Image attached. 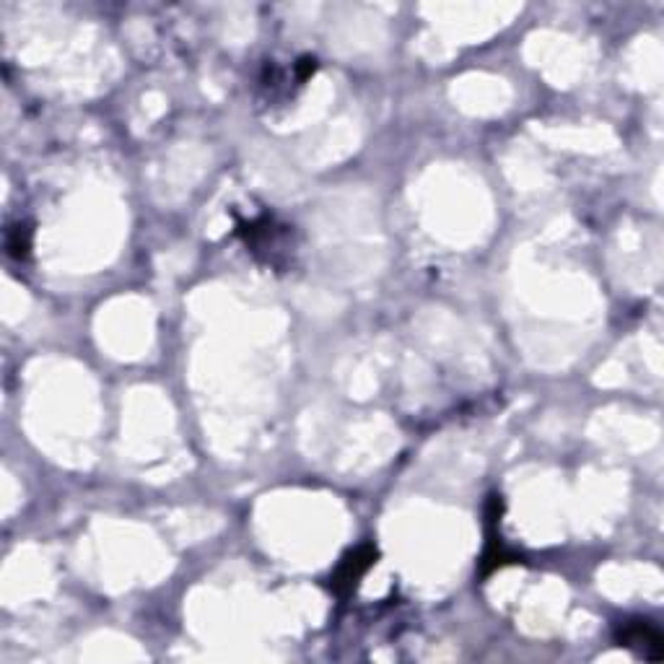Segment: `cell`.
I'll use <instances>...</instances> for the list:
<instances>
[{
    "label": "cell",
    "instance_id": "1",
    "mask_svg": "<svg viewBox=\"0 0 664 664\" xmlns=\"http://www.w3.org/2000/svg\"><path fill=\"white\" fill-rule=\"evenodd\" d=\"M377 561H379V548L371 546V542H363V546L348 550V554L340 558V563L335 566L330 577V589L346 600V597H350L358 587H361L363 577H367L371 566Z\"/></svg>",
    "mask_w": 664,
    "mask_h": 664
},
{
    "label": "cell",
    "instance_id": "2",
    "mask_svg": "<svg viewBox=\"0 0 664 664\" xmlns=\"http://www.w3.org/2000/svg\"><path fill=\"white\" fill-rule=\"evenodd\" d=\"M615 641L639 656H644L649 662L664 660V636L652 621L644 618H633V621L621 623V629L615 631Z\"/></svg>",
    "mask_w": 664,
    "mask_h": 664
},
{
    "label": "cell",
    "instance_id": "3",
    "mask_svg": "<svg viewBox=\"0 0 664 664\" xmlns=\"http://www.w3.org/2000/svg\"><path fill=\"white\" fill-rule=\"evenodd\" d=\"M32 236L34 229L29 223H17V226L9 229V236H6V247H9V255L17 260H24L32 250Z\"/></svg>",
    "mask_w": 664,
    "mask_h": 664
}]
</instances>
